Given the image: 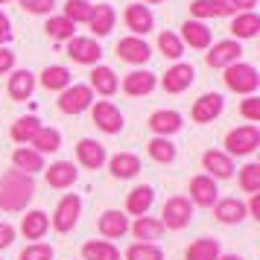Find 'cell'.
I'll list each match as a JSON object with an SVG mask.
<instances>
[{
    "mask_svg": "<svg viewBox=\"0 0 260 260\" xmlns=\"http://www.w3.org/2000/svg\"><path fill=\"white\" fill-rule=\"evenodd\" d=\"M36 196V178L21 170H6L0 176V211H24Z\"/></svg>",
    "mask_w": 260,
    "mask_h": 260,
    "instance_id": "1",
    "label": "cell"
},
{
    "mask_svg": "<svg viewBox=\"0 0 260 260\" xmlns=\"http://www.w3.org/2000/svg\"><path fill=\"white\" fill-rule=\"evenodd\" d=\"M222 79L234 94H246V96H251L254 91H257V85H260L257 68H254V64H246V61H237V64H231V68H225Z\"/></svg>",
    "mask_w": 260,
    "mask_h": 260,
    "instance_id": "2",
    "label": "cell"
},
{
    "mask_svg": "<svg viewBox=\"0 0 260 260\" xmlns=\"http://www.w3.org/2000/svg\"><path fill=\"white\" fill-rule=\"evenodd\" d=\"M225 146H228V155L231 158H243V155H251L254 149L260 146V129L254 123H248V126H237L225 135Z\"/></svg>",
    "mask_w": 260,
    "mask_h": 260,
    "instance_id": "3",
    "label": "cell"
},
{
    "mask_svg": "<svg viewBox=\"0 0 260 260\" xmlns=\"http://www.w3.org/2000/svg\"><path fill=\"white\" fill-rule=\"evenodd\" d=\"M193 216V202L187 196H173L164 202V211H161V225L170 231H181L184 225H190Z\"/></svg>",
    "mask_w": 260,
    "mask_h": 260,
    "instance_id": "4",
    "label": "cell"
},
{
    "mask_svg": "<svg viewBox=\"0 0 260 260\" xmlns=\"http://www.w3.org/2000/svg\"><path fill=\"white\" fill-rule=\"evenodd\" d=\"M91 120H94V126L100 132H106V135H117V132H123V111H120L114 103H108V100H103V103H96V106H91Z\"/></svg>",
    "mask_w": 260,
    "mask_h": 260,
    "instance_id": "5",
    "label": "cell"
},
{
    "mask_svg": "<svg viewBox=\"0 0 260 260\" xmlns=\"http://www.w3.org/2000/svg\"><path fill=\"white\" fill-rule=\"evenodd\" d=\"M94 106V91L88 85H68L59 96V108L64 114H82Z\"/></svg>",
    "mask_w": 260,
    "mask_h": 260,
    "instance_id": "6",
    "label": "cell"
},
{
    "mask_svg": "<svg viewBox=\"0 0 260 260\" xmlns=\"http://www.w3.org/2000/svg\"><path fill=\"white\" fill-rule=\"evenodd\" d=\"M79 213H82V199H79L76 193H68V196L56 205V213H53V228L61 231V234L73 231V225L79 222Z\"/></svg>",
    "mask_w": 260,
    "mask_h": 260,
    "instance_id": "7",
    "label": "cell"
},
{
    "mask_svg": "<svg viewBox=\"0 0 260 260\" xmlns=\"http://www.w3.org/2000/svg\"><path fill=\"white\" fill-rule=\"evenodd\" d=\"M64 53L76 64H100V59H103V47L96 44V38H82V36H73L68 41Z\"/></svg>",
    "mask_w": 260,
    "mask_h": 260,
    "instance_id": "8",
    "label": "cell"
},
{
    "mask_svg": "<svg viewBox=\"0 0 260 260\" xmlns=\"http://www.w3.org/2000/svg\"><path fill=\"white\" fill-rule=\"evenodd\" d=\"M240 56H243V47H240V41H234V38H225V41H216L211 50H208V56H205V61L211 64V68H231V64H237L240 61Z\"/></svg>",
    "mask_w": 260,
    "mask_h": 260,
    "instance_id": "9",
    "label": "cell"
},
{
    "mask_svg": "<svg viewBox=\"0 0 260 260\" xmlns=\"http://www.w3.org/2000/svg\"><path fill=\"white\" fill-rule=\"evenodd\" d=\"M193 79H196L193 64L178 61V64H173V68L161 76V88H164L167 94H181V91H187L190 85H193Z\"/></svg>",
    "mask_w": 260,
    "mask_h": 260,
    "instance_id": "10",
    "label": "cell"
},
{
    "mask_svg": "<svg viewBox=\"0 0 260 260\" xmlns=\"http://www.w3.org/2000/svg\"><path fill=\"white\" fill-rule=\"evenodd\" d=\"M123 21H126V26L135 32V38H141V36H146V32H152L155 15L149 12V6H143V3H129L126 12H123Z\"/></svg>",
    "mask_w": 260,
    "mask_h": 260,
    "instance_id": "11",
    "label": "cell"
},
{
    "mask_svg": "<svg viewBox=\"0 0 260 260\" xmlns=\"http://www.w3.org/2000/svg\"><path fill=\"white\" fill-rule=\"evenodd\" d=\"M114 50H117L120 59L129 61V64H146V61L152 59V50H149V44H146L143 38H135V36L120 38Z\"/></svg>",
    "mask_w": 260,
    "mask_h": 260,
    "instance_id": "12",
    "label": "cell"
},
{
    "mask_svg": "<svg viewBox=\"0 0 260 260\" xmlns=\"http://www.w3.org/2000/svg\"><path fill=\"white\" fill-rule=\"evenodd\" d=\"M202 167L208 170V176L216 181V178H231L234 176V158L228 152H219V149H208L202 155Z\"/></svg>",
    "mask_w": 260,
    "mask_h": 260,
    "instance_id": "13",
    "label": "cell"
},
{
    "mask_svg": "<svg viewBox=\"0 0 260 260\" xmlns=\"http://www.w3.org/2000/svg\"><path fill=\"white\" fill-rule=\"evenodd\" d=\"M225 108V100L219 94H202L196 103H193V111H190V117L196 120V123H213V120L222 114Z\"/></svg>",
    "mask_w": 260,
    "mask_h": 260,
    "instance_id": "14",
    "label": "cell"
},
{
    "mask_svg": "<svg viewBox=\"0 0 260 260\" xmlns=\"http://www.w3.org/2000/svg\"><path fill=\"white\" fill-rule=\"evenodd\" d=\"M216 196H219V190H216V181L211 176L190 178V202H196L199 208H213Z\"/></svg>",
    "mask_w": 260,
    "mask_h": 260,
    "instance_id": "15",
    "label": "cell"
},
{
    "mask_svg": "<svg viewBox=\"0 0 260 260\" xmlns=\"http://www.w3.org/2000/svg\"><path fill=\"white\" fill-rule=\"evenodd\" d=\"M149 129L155 132V138H170V135H176L184 123H181V114L173 111V108H161V111H155L149 123H146Z\"/></svg>",
    "mask_w": 260,
    "mask_h": 260,
    "instance_id": "16",
    "label": "cell"
},
{
    "mask_svg": "<svg viewBox=\"0 0 260 260\" xmlns=\"http://www.w3.org/2000/svg\"><path fill=\"white\" fill-rule=\"evenodd\" d=\"M181 44H190L193 50H208L211 47V29L205 21H184L181 24Z\"/></svg>",
    "mask_w": 260,
    "mask_h": 260,
    "instance_id": "17",
    "label": "cell"
},
{
    "mask_svg": "<svg viewBox=\"0 0 260 260\" xmlns=\"http://www.w3.org/2000/svg\"><path fill=\"white\" fill-rule=\"evenodd\" d=\"M76 155H79V164L88 167V170H100V167L108 161L106 146L96 143V141H91V138H82V141L76 143Z\"/></svg>",
    "mask_w": 260,
    "mask_h": 260,
    "instance_id": "18",
    "label": "cell"
},
{
    "mask_svg": "<svg viewBox=\"0 0 260 260\" xmlns=\"http://www.w3.org/2000/svg\"><path fill=\"white\" fill-rule=\"evenodd\" d=\"M190 15L196 21H205V18H228V15H237V9L228 0H196L190 6Z\"/></svg>",
    "mask_w": 260,
    "mask_h": 260,
    "instance_id": "19",
    "label": "cell"
},
{
    "mask_svg": "<svg viewBox=\"0 0 260 260\" xmlns=\"http://www.w3.org/2000/svg\"><path fill=\"white\" fill-rule=\"evenodd\" d=\"M155 85H158V76L152 71H132L123 79V91L129 96H143L149 91H155Z\"/></svg>",
    "mask_w": 260,
    "mask_h": 260,
    "instance_id": "20",
    "label": "cell"
},
{
    "mask_svg": "<svg viewBox=\"0 0 260 260\" xmlns=\"http://www.w3.org/2000/svg\"><path fill=\"white\" fill-rule=\"evenodd\" d=\"M91 91H96V94H103V96H111V94H117V73L111 71V68H106V64H96L94 71H91V85H88Z\"/></svg>",
    "mask_w": 260,
    "mask_h": 260,
    "instance_id": "21",
    "label": "cell"
},
{
    "mask_svg": "<svg viewBox=\"0 0 260 260\" xmlns=\"http://www.w3.org/2000/svg\"><path fill=\"white\" fill-rule=\"evenodd\" d=\"M213 211H216V219H219V222H225V225H237V222H243V219L248 216L246 202L234 199V196H228V199H219Z\"/></svg>",
    "mask_w": 260,
    "mask_h": 260,
    "instance_id": "22",
    "label": "cell"
},
{
    "mask_svg": "<svg viewBox=\"0 0 260 260\" xmlns=\"http://www.w3.org/2000/svg\"><path fill=\"white\" fill-rule=\"evenodd\" d=\"M108 170L114 178H135L141 173V158L135 152H117L114 158H108Z\"/></svg>",
    "mask_w": 260,
    "mask_h": 260,
    "instance_id": "23",
    "label": "cell"
},
{
    "mask_svg": "<svg viewBox=\"0 0 260 260\" xmlns=\"http://www.w3.org/2000/svg\"><path fill=\"white\" fill-rule=\"evenodd\" d=\"M32 91H36V76L29 71H12V76H9V96L15 103H26L32 96Z\"/></svg>",
    "mask_w": 260,
    "mask_h": 260,
    "instance_id": "24",
    "label": "cell"
},
{
    "mask_svg": "<svg viewBox=\"0 0 260 260\" xmlns=\"http://www.w3.org/2000/svg\"><path fill=\"white\" fill-rule=\"evenodd\" d=\"M76 178H79V173H76L73 161H56V164H50V170H47V184L56 187V190L71 187Z\"/></svg>",
    "mask_w": 260,
    "mask_h": 260,
    "instance_id": "25",
    "label": "cell"
},
{
    "mask_svg": "<svg viewBox=\"0 0 260 260\" xmlns=\"http://www.w3.org/2000/svg\"><path fill=\"white\" fill-rule=\"evenodd\" d=\"M114 21H117V12H114V6H108V3H100V6H94V15H91L88 26H91V32H94L96 38H103V36H108V32L114 29Z\"/></svg>",
    "mask_w": 260,
    "mask_h": 260,
    "instance_id": "26",
    "label": "cell"
},
{
    "mask_svg": "<svg viewBox=\"0 0 260 260\" xmlns=\"http://www.w3.org/2000/svg\"><path fill=\"white\" fill-rule=\"evenodd\" d=\"M257 29H260V15L257 12H237L234 21H231V36H234V41L254 38Z\"/></svg>",
    "mask_w": 260,
    "mask_h": 260,
    "instance_id": "27",
    "label": "cell"
},
{
    "mask_svg": "<svg viewBox=\"0 0 260 260\" xmlns=\"http://www.w3.org/2000/svg\"><path fill=\"white\" fill-rule=\"evenodd\" d=\"M152 202H155V190L149 187V184H141V187H135L129 193V199H126V211H129L132 216H146L149 208H152Z\"/></svg>",
    "mask_w": 260,
    "mask_h": 260,
    "instance_id": "28",
    "label": "cell"
},
{
    "mask_svg": "<svg viewBox=\"0 0 260 260\" xmlns=\"http://www.w3.org/2000/svg\"><path fill=\"white\" fill-rule=\"evenodd\" d=\"M12 164H15V170H21L26 176H36L38 170H44V155H38L29 146H18L12 152Z\"/></svg>",
    "mask_w": 260,
    "mask_h": 260,
    "instance_id": "29",
    "label": "cell"
},
{
    "mask_svg": "<svg viewBox=\"0 0 260 260\" xmlns=\"http://www.w3.org/2000/svg\"><path fill=\"white\" fill-rule=\"evenodd\" d=\"M29 149H36L38 155L59 152V149H61V132L53 129V126H41V129H38V135L29 141Z\"/></svg>",
    "mask_w": 260,
    "mask_h": 260,
    "instance_id": "30",
    "label": "cell"
},
{
    "mask_svg": "<svg viewBox=\"0 0 260 260\" xmlns=\"http://www.w3.org/2000/svg\"><path fill=\"white\" fill-rule=\"evenodd\" d=\"M47 228H50V216L44 211H26V216L21 219V234L26 240H41L47 234Z\"/></svg>",
    "mask_w": 260,
    "mask_h": 260,
    "instance_id": "31",
    "label": "cell"
},
{
    "mask_svg": "<svg viewBox=\"0 0 260 260\" xmlns=\"http://www.w3.org/2000/svg\"><path fill=\"white\" fill-rule=\"evenodd\" d=\"M129 231V219H126V213L120 211H106L100 216V234L108 237V240H117Z\"/></svg>",
    "mask_w": 260,
    "mask_h": 260,
    "instance_id": "32",
    "label": "cell"
},
{
    "mask_svg": "<svg viewBox=\"0 0 260 260\" xmlns=\"http://www.w3.org/2000/svg\"><path fill=\"white\" fill-rule=\"evenodd\" d=\"M71 71L64 68V64H50L41 71V85L47 88V91H64L68 85H71Z\"/></svg>",
    "mask_w": 260,
    "mask_h": 260,
    "instance_id": "33",
    "label": "cell"
},
{
    "mask_svg": "<svg viewBox=\"0 0 260 260\" xmlns=\"http://www.w3.org/2000/svg\"><path fill=\"white\" fill-rule=\"evenodd\" d=\"M82 257L85 260H120V251L108 240H88L82 246Z\"/></svg>",
    "mask_w": 260,
    "mask_h": 260,
    "instance_id": "34",
    "label": "cell"
},
{
    "mask_svg": "<svg viewBox=\"0 0 260 260\" xmlns=\"http://www.w3.org/2000/svg\"><path fill=\"white\" fill-rule=\"evenodd\" d=\"M146 152L158 164H173L176 161V143L170 141V138H152V141L146 143Z\"/></svg>",
    "mask_w": 260,
    "mask_h": 260,
    "instance_id": "35",
    "label": "cell"
},
{
    "mask_svg": "<svg viewBox=\"0 0 260 260\" xmlns=\"http://www.w3.org/2000/svg\"><path fill=\"white\" fill-rule=\"evenodd\" d=\"M129 228H132V234L138 237L141 243H152V240H158L161 231H164L161 219H152V216H138V222L129 225Z\"/></svg>",
    "mask_w": 260,
    "mask_h": 260,
    "instance_id": "36",
    "label": "cell"
},
{
    "mask_svg": "<svg viewBox=\"0 0 260 260\" xmlns=\"http://www.w3.org/2000/svg\"><path fill=\"white\" fill-rule=\"evenodd\" d=\"M184 257L187 260H216L219 257V243L211 240V237H202V240H196L193 246H187Z\"/></svg>",
    "mask_w": 260,
    "mask_h": 260,
    "instance_id": "37",
    "label": "cell"
},
{
    "mask_svg": "<svg viewBox=\"0 0 260 260\" xmlns=\"http://www.w3.org/2000/svg\"><path fill=\"white\" fill-rule=\"evenodd\" d=\"M91 15H94V3H88V0H68L64 3V18L71 24H88Z\"/></svg>",
    "mask_w": 260,
    "mask_h": 260,
    "instance_id": "38",
    "label": "cell"
},
{
    "mask_svg": "<svg viewBox=\"0 0 260 260\" xmlns=\"http://www.w3.org/2000/svg\"><path fill=\"white\" fill-rule=\"evenodd\" d=\"M38 129H41L38 117H18V120L12 123V141L29 143V141H32V138L38 135Z\"/></svg>",
    "mask_w": 260,
    "mask_h": 260,
    "instance_id": "39",
    "label": "cell"
},
{
    "mask_svg": "<svg viewBox=\"0 0 260 260\" xmlns=\"http://www.w3.org/2000/svg\"><path fill=\"white\" fill-rule=\"evenodd\" d=\"M44 29H47V36L56 38V41H71V38L76 36V24H71L64 15H61V18H50Z\"/></svg>",
    "mask_w": 260,
    "mask_h": 260,
    "instance_id": "40",
    "label": "cell"
},
{
    "mask_svg": "<svg viewBox=\"0 0 260 260\" xmlns=\"http://www.w3.org/2000/svg\"><path fill=\"white\" fill-rule=\"evenodd\" d=\"M158 50L164 53L167 59H181L184 56V44H181V38L176 32H161L158 36Z\"/></svg>",
    "mask_w": 260,
    "mask_h": 260,
    "instance_id": "41",
    "label": "cell"
},
{
    "mask_svg": "<svg viewBox=\"0 0 260 260\" xmlns=\"http://www.w3.org/2000/svg\"><path fill=\"white\" fill-rule=\"evenodd\" d=\"M126 260H164V251L155 243H135L126 251Z\"/></svg>",
    "mask_w": 260,
    "mask_h": 260,
    "instance_id": "42",
    "label": "cell"
},
{
    "mask_svg": "<svg viewBox=\"0 0 260 260\" xmlns=\"http://www.w3.org/2000/svg\"><path fill=\"white\" fill-rule=\"evenodd\" d=\"M240 187L246 190L248 196L260 193V164H246L240 170Z\"/></svg>",
    "mask_w": 260,
    "mask_h": 260,
    "instance_id": "43",
    "label": "cell"
},
{
    "mask_svg": "<svg viewBox=\"0 0 260 260\" xmlns=\"http://www.w3.org/2000/svg\"><path fill=\"white\" fill-rule=\"evenodd\" d=\"M18 260H53V246H44V243H32L21 251Z\"/></svg>",
    "mask_w": 260,
    "mask_h": 260,
    "instance_id": "44",
    "label": "cell"
},
{
    "mask_svg": "<svg viewBox=\"0 0 260 260\" xmlns=\"http://www.w3.org/2000/svg\"><path fill=\"white\" fill-rule=\"evenodd\" d=\"M21 3V9L29 15H47L53 6H56V0H18Z\"/></svg>",
    "mask_w": 260,
    "mask_h": 260,
    "instance_id": "45",
    "label": "cell"
},
{
    "mask_svg": "<svg viewBox=\"0 0 260 260\" xmlns=\"http://www.w3.org/2000/svg\"><path fill=\"white\" fill-rule=\"evenodd\" d=\"M240 114L251 123H260V100L257 96H246L243 100V106H240Z\"/></svg>",
    "mask_w": 260,
    "mask_h": 260,
    "instance_id": "46",
    "label": "cell"
},
{
    "mask_svg": "<svg viewBox=\"0 0 260 260\" xmlns=\"http://www.w3.org/2000/svg\"><path fill=\"white\" fill-rule=\"evenodd\" d=\"M15 71V53L9 47H0V76Z\"/></svg>",
    "mask_w": 260,
    "mask_h": 260,
    "instance_id": "47",
    "label": "cell"
},
{
    "mask_svg": "<svg viewBox=\"0 0 260 260\" xmlns=\"http://www.w3.org/2000/svg\"><path fill=\"white\" fill-rule=\"evenodd\" d=\"M12 240H15V228L9 222H0V248L12 246Z\"/></svg>",
    "mask_w": 260,
    "mask_h": 260,
    "instance_id": "48",
    "label": "cell"
},
{
    "mask_svg": "<svg viewBox=\"0 0 260 260\" xmlns=\"http://www.w3.org/2000/svg\"><path fill=\"white\" fill-rule=\"evenodd\" d=\"M12 38V24H9V18L0 12V44H6Z\"/></svg>",
    "mask_w": 260,
    "mask_h": 260,
    "instance_id": "49",
    "label": "cell"
},
{
    "mask_svg": "<svg viewBox=\"0 0 260 260\" xmlns=\"http://www.w3.org/2000/svg\"><path fill=\"white\" fill-rule=\"evenodd\" d=\"M228 3L240 12H254V6H257V0H228Z\"/></svg>",
    "mask_w": 260,
    "mask_h": 260,
    "instance_id": "50",
    "label": "cell"
},
{
    "mask_svg": "<svg viewBox=\"0 0 260 260\" xmlns=\"http://www.w3.org/2000/svg\"><path fill=\"white\" fill-rule=\"evenodd\" d=\"M254 219H260V193H251V202H248V208H246Z\"/></svg>",
    "mask_w": 260,
    "mask_h": 260,
    "instance_id": "51",
    "label": "cell"
},
{
    "mask_svg": "<svg viewBox=\"0 0 260 260\" xmlns=\"http://www.w3.org/2000/svg\"><path fill=\"white\" fill-rule=\"evenodd\" d=\"M216 260H243V257H237V254H225V257H216Z\"/></svg>",
    "mask_w": 260,
    "mask_h": 260,
    "instance_id": "52",
    "label": "cell"
},
{
    "mask_svg": "<svg viewBox=\"0 0 260 260\" xmlns=\"http://www.w3.org/2000/svg\"><path fill=\"white\" fill-rule=\"evenodd\" d=\"M143 3H164V0H143Z\"/></svg>",
    "mask_w": 260,
    "mask_h": 260,
    "instance_id": "53",
    "label": "cell"
},
{
    "mask_svg": "<svg viewBox=\"0 0 260 260\" xmlns=\"http://www.w3.org/2000/svg\"><path fill=\"white\" fill-rule=\"evenodd\" d=\"M3 3H9V0H0V6H3Z\"/></svg>",
    "mask_w": 260,
    "mask_h": 260,
    "instance_id": "54",
    "label": "cell"
}]
</instances>
